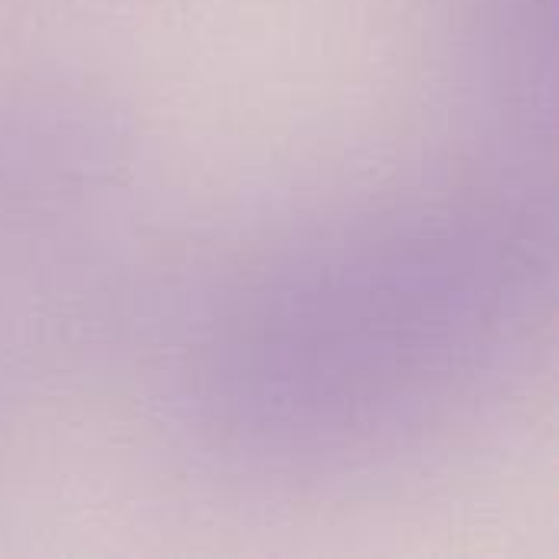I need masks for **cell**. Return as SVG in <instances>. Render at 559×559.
<instances>
[{
    "label": "cell",
    "mask_w": 559,
    "mask_h": 559,
    "mask_svg": "<svg viewBox=\"0 0 559 559\" xmlns=\"http://www.w3.org/2000/svg\"><path fill=\"white\" fill-rule=\"evenodd\" d=\"M540 213L436 193L350 213L242 272L193 334L183 406L236 465L324 475L403 452L521 364L550 305Z\"/></svg>",
    "instance_id": "1"
}]
</instances>
